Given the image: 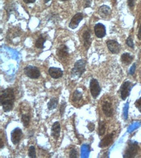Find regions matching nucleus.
I'll list each match as a JSON object with an SVG mask.
<instances>
[{"mask_svg":"<svg viewBox=\"0 0 141 158\" xmlns=\"http://www.w3.org/2000/svg\"><path fill=\"white\" fill-rule=\"evenodd\" d=\"M50 75L51 76L53 79H58L61 77H62L63 75V71L58 68H55V67H51L50 68L49 70H48Z\"/></svg>","mask_w":141,"mask_h":158,"instance_id":"16","label":"nucleus"},{"mask_svg":"<svg viewBox=\"0 0 141 158\" xmlns=\"http://www.w3.org/2000/svg\"><path fill=\"white\" fill-rule=\"evenodd\" d=\"M61 2H66V1H69V0H60Z\"/></svg>","mask_w":141,"mask_h":158,"instance_id":"38","label":"nucleus"},{"mask_svg":"<svg viewBox=\"0 0 141 158\" xmlns=\"http://www.w3.org/2000/svg\"><path fill=\"white\" fill-rule=\"evenodd\" d=\"M86 61L84 60H77L71 71V76L73 79H79L86 71Z\"/></svg>","mask_w":141,"mask_h":158,"instance_id":"2","label":"nucleus"},{"mask_svg":"<svg viewBox=\"0 0 141 158\" xmlns=\"http://www.w3.org/2000/svg\"><path fill=\"white\" fill-rule=\"evenodd\" d=\"M132 87H133V85L131 84V82H129V81H126V82L123 83L120 89L122 99L125 100L126 98L129 96L131 88Z\"/></svg>","mask_w":141,"mask_h":158,"instance_id":"6","label":"nucleus"},{"mask_svg":"<svg viewBox=\"0 0 141 158\" xmlns=\"http://www.w3.org/2000/svg\"><path fill=\"white\" fill-rule=\"evenodd\" d=\"M121 60L124 64L129 65L133 60V56H131L129 53H128V52H125V53L122 55Z\"/></svg>","mask_w":141,"mask_h":158,"instance_id":"20","label":"nucleus"},{"mask_svg":"<svg viewBox=\"0 0 141 158\" xmlns=\"http://www.w3.org/2000/svg\"><path fill=\"white\" fill-rule=\"evenodd\" d=\"M46 38L45 34H42L38 38L35 42V47L38 49H44V43L46 41Z\"/></svg>","mask_w":141,"mask_h":158,"instance_id":"19","label":"nucleus"},{"mask_svg":"<svg viewBox=\"0 0 141 158\" xmlns=\"http://www.w3.org/2000/svg\"><path fill=\"white\" fill-rule=\"evenodd\" d=\"M135 107L138 109L139 111L141 113V97L138 99L135 103Z\"/></svg>","mask_w":141,"mask_h":158,"instance_id":"28","label":"nucleus"},{"mask_svg":"<svg viewBox=\"0 0 141 158\" xmlns=\"http://www.w3.org/2000/svg\"><path fill=\"white\" fill-rule=\"evenodd\" d=\"M105 123L104 121H100L99 123V128H98V133L99 136H103L105 132Z\"/></svg>","mask_w":141,"mask_h":158,"instance_id":"24","label":"nucleus"},{"mask_svg":"<svg viewBox=\"0 0 141 158\" xmlns=\"http://www.w3.org/2000/svg\"><path fill=\"white\" fill-rule=\"evenodd\" d=\"M90 90L92 96L94 99L98 97L101 92V88L98 81L95 79H92L90 82Z\"/></svg>","mask_w":141,"mask_h":158,"instance_id":"5","label":"nucleus"},{"mask_svg":"<svg viewBox=\"0 0 141 158\" xmlns=\"http://www.w3.org/2000/svg\"><path fill=\"white\" fill-rule=\"evenodd\" d=\"M140 147L137 142L131 143L126 148L123 157L125 158H133L138 154Z\"/></svg>","mask_w":141,"mask_h":158,"instance_id":"3","label":"nucleus"},{"mask_svg":"<svg viewBox=\"0 0 141 158\" xmlns=\"http://www.w3.org/2000/svg\"><path fill=\"white\" fill-rule=\"evenodd\" d=\"M102 109L105 116L110 117L113 115V109L111 103L108 101H105L102 104Z\"/></svg>","mask_w":141,"mask_h":158,"instance_id":"15","label":"nucleus"},{"mask_svg":"<svg viewBox=\"0 0 141 158\" xmlns=\"http://www.w3.org/2000/svg\"><path fill=\"white\" fill-rule=\"evenodd\" d=\"M11 141L12 144L18 145L22 136V131L20 128H16L11 132Z\"/></svg>","mask_w":141,"mask_h":158,"instance_id":"7","label":"nucleus"},{"mask_svg":"<svg viewBox=\"0 0 141 158\" xmlns=\"http://www.w3.org/2000/svg\"><path fill=\"white\" fill-rule=\"evenodd\" d=\"M135 68H136V64H134L133 65V66L131 67V68L130 69V74L131 75H133L135 73Z\"/></svg>","mask_w":141,"mask_h":158,"instance_id":"33","label":"nucleus"},{"mask_svg":"<svg viewBox=\"0 0 141 158\" xmlns=\"http://www.w3.org/2000/svg\"><path fill=\"white\" fill-rule=\"evenodd\" d=\"M92 0H84V8H88L90 7L91 5Z\"/></svg>","mask_w":141,"mask_h":158,"instance_id":"31","label":"nucleus"},{"mask_svg":"<svg viewBox=\"0 0 141 158\" xmlns=\"http://www.w3.org/2000/svg\"><path fill=\"white\" fill-rule=\"evenodd\" d=\"M87 128L89 129L90 132H92L94 131V128H95V125L93 123H89L88 125H87Z\"/></svg>","mask_w":141,"mask_h":158,"instance_id":"30","label":"nucleus"},{"mask_svg":"<svg viewBox=\"0 0 141 158\" xmlns=\"http://www.w3.org/2000/svg\"><path fill=\"white\" fill-rule=\"evenodd\" d=\"M24 73L31 79H37L41 75V72L38 68L35 66H28L24 68Z\"/></svg>","mask_w":141,"mask_h":158,"instance_id":"4","label":"nucleus"},{"mask_svg":"<svg viewBox=\"0 0 141 158\" xmlns=\"http://www.w3.org/2000/svg\"><path fill=\"white\" fill-rule=\"evenodd\" d=\"M114 137V133H111L110 134L107 135L104 137L99 143V147L100 148H105L106 146H108L111 143L113 142Z\"/></svg>","mask_w":141,"mask_h":158,"instance_id":"14","label":"nucleus"},{"mask_svg":"<svg viewBox=\"0 0 141 158\" xmlns=\"http://www.w3.org/2000/svg\"><path fill=\"white\" fill-rule=\"evenodd\" d=\"M126 44H127L131 48H134V43L132 39V37L129 36L127 40H126Z\"/></svg>","mask_w":141,"mask_h":158,"instance_id":"27","label":"nucleus"},{"mask_svg":"<svg viewBox=\"0 0 141 158\" xmlns=\"http://www.w3.org/2000/svg\"><path fill=\"white\" fill-rule=\"evenodd\" d=\"M82 98H83V95H82L81 92H80L78 90L75 91L74 94H73V97H72L73 102L75 103H78L82 99Z\"/></svg>","mask_w":141,"mask_h":158,"instance_id":"22","label":"nucleus"},{"mask_svg":"<svg viewBox=\"0 0 141 158\" xmlns=\"http://www.w3.org/2000/svg\"><path fill=\"white\" fill-rule=\"evenodd\" d=\"M24 3H26L27 4H29V3H35L36 0H23Z\"/></svg>","mask_w":141,"mask_h":158,"instance_id":"34","label":"nucleus"},{"mask_svg":"<svg viewBox=\"0 0 141 158\" xmlns=\"http://www.w3.org/2000/svg\"><path fill=\"white\" fill-rule=\"evenodd\" d=\"M83 18V14L81 12L76 13L75 15L73 16L72 20L69 23V27L72 29H75L78 27L79 23Z\"/></svg>","mask_w":141,"mask_h":158,"instance_id":"8","label":"nucleus"},{"mask_svg":"<svg viewBox=\"0 0 141 158\" xmlns=\"http://www.w3.org/2000/svg\"><path fill=\"white\" fill-rule=\"evenodd\" d=\"M94 32L96 36L98 38H104L106 35L105 27L104 26V25L102 24V23H97L94 26Z\"/></svg>","mask_w":141,"mask_h":158,"instance_id":"11","label":"nucleus"},{"mask_svg":"<svg viewBox=\"0 0 141 158\" xmlns=\"http://www.w3.org/2000/svg\"><path fill=\"white\" fill-rule=\"evenodd\" d=\"M0 145H1V149H2V148L4 147V144L3 143V141H2V140L1 139V140H0Z\"/></svg>","mask_w":141,"mask_h":158,"instance_id":"36","label":"nucleus"},{"mask_svg":"<svg viewBox=\"0 0 141 158\" xmlns=\"http://www.w3.org/2000/svg\"><path fill=\"white\" fill-rule=\"evenodd\" d=\"M66 107V103L65 102V101H62V103H61V104L60 109H59L60 115H61V117L63 116V114H64V113H65Z\"/></svg>","mask_w":141,"mask_h":158,"instance_id":"26","label":"nucleus"},{"mask_svg":"<svg viewBox=\"0 0 141 158\" xmlns=\"http://www.w3.org/2000/svg\"><path fill=\"white\" fill-rule=\"evenodd\" d=\"M29 157L31 158H35L36 157V150L35 148L33 146H31L29 148V152H28Z\"/></svg>","mask_w":141,"mask_h":158,"instance_id":"25","label":"nucleus"},{"mask_svg":"<svg viewBox=\"0 0 141 158\" xmlns=\"http://www.w3.org/2000/svg\"><path fill=\"white\" fill-rule=\"evenodd\" d=\"M61 133V125L60 123L57 121L53 123L51 130V136L55 139V140H58L60 136Z\"/></svg>","mask_w":141,"mask_h":158,"instance_id":"13","label":"nucleus"},{"mask_svg":"<svg viewBox=\"0 0 141 158\" xmlns=\"http://www.w3.org/2000/svg\"><path fill=\"white\" fill-rule=\"evenodd\" d=\"M50 1H51V0H44V3H47L48 2H49Z\"/></svg>","mask_w":141,"mask_h":158,"instance_id":"37","label":"nucleus"},{"mask_svg":"<svg viewBox=\"0 0 141 158\" xmlns=\"http://www.w3.org/2000/svg\"><path fill=\"white\" fill-rule=\"evenodd\" d=\"M107 45L109 50L113 54H118L120 50V45L118 42L113 40H108L107 42Z\"/></svg>","mask_w":141,"mask_h":158,"instance_id":"9","label":"nucleus"},{"mask_svg":"<svg viewBox=\"0 0 141 158\" xmlns=\"http://www.w3.org/2000/svg\"><path fill=\"white\" fill-rule=\"evenodd\" d=\"M14 93L13 89L9 88L3 90L0 95V103L5 112L11 111L14 103Z\"/></svg>","mask_w":141,"mask_h":158,"instance_id":"1","label":"nucleus"},{"mask_svg":"<svg viewBox=\"0 0 141 158\" xmlns=\"http://www.w3.org/2000/svg\"><path fill=\"white\" fill-rule=\"evenodd\" d=\"M135 0H128V5L130 7H133L135 5Z\"/></svg>","mask_w":141,"mask_h":158,"instance_id":"32","label":"nucleus"},{"mask_svg":"<svg viewBox=\"0 0 141 158\" xmlns=\"http://www.w3.org/2000/svg\"><path fill=\"white\" fill-rule=\"evenodd\" d=\"M58 104V99L52 98L48 103V108L50 110H53L57 108Z\"/></svg>","mask_w":141,"mask_h":158,"instance_id":"21","label":"nucleus"},{"mask_svg":"<svg viewBox=\"0 0 141 158\" xmlns=\"http://www.w3.org/2000/svg\"><path fill=\"white\" fill-rule=\"evenodd\" d=\"M77 151L75 148H72V149L70 152V157L71 158H76L77 156Z\"/></svg>","mask_w":141,"mask_h":158,"instance_id":"29","label":"nucleus"},{"mask_svg":"<svg viewBox=\"0 0 141 158\" xmlns=\"http://www.w3.org/2000/svg\"><path fill=\"white\" fill-rule=\"evenodd\" d=\"M98 13H99L100 16L101 18H105L108 17L109 16L111 15V8L109 6L105 5H104L101 6L99 8Z\"/></svg>","mask_w":141,"mask_h":158,"instance_id":"18","label":"nucleus"},{"mask_svg":"<svg viewBox=\"0 0 141 158\" xmlns=\"http://www.w3.org/2000/svg\"><path fill=\"white\" fill-rule=\"evenodd\" d=\"M69 49L66 45L62 44L57 49V55L59 56V58L63 59H66L69 56Z\"/></svg>","mask_w":141,"mask_h":158,"instance_id":"10","label":"nucleus"},{"mask_svg":"<svg viewBox=\"0 0 141 158\" xmlns=\"http://www.w3.org/2000/svg\"><path fill=\"white\" fill-rule=\"evenodd\" d=\"M83 44L85 49L88 50L92 43L91 35L89 30H86L83 32Z\"/></svg>","mask_w":141,"mask_h":158,"instance_id":"17","label":"nucleus"},{"mask_svg":"<svg viewBox=\"0 0 141 158\" xmlns=\"http://www.w3.org/2000/svg\"><path fill=\"white\" fill-rule=\"evenodd\" d=\"M22 121L23 123V126L26 128H27L30 125V116L27 114H23L22 116Z\"/></svg>","mask_w":141,"mask_h":158,"instance_id":"23","label":"nucleus"},{"mask_svg":"<svg viewBox=\"0 0 141 158\" xmlns=\"http://www.w3.org/2000/svg\"><path fill=\"white\" fill-rule=\"evenodd\" d=\"M138 38L141 40V25L139 27V32H138Z\"/></svg>","mask_w":141,"mask_h":158,"instance_id":"35","label":"nucleus"},{"mask_svg":"<svg viewBox=\"0 0 141 158\" xmlns=\"http://www.w3.org/2000/svg\"><path fill=\"white\" fill-rule=\"evenodd\" d=\"M21 35V31L18 27H13L8 31L7 35V40L13 41L14 38L19 37Z\"/></svg>","mask_w":141,"mask_h":158,"instance_id":"12","label":"nucleus"}]
</instances>
